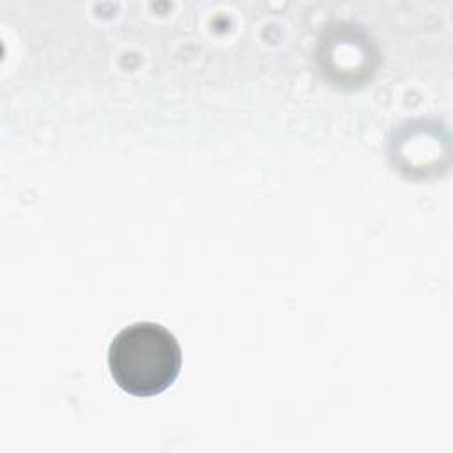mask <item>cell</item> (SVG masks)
<instances>
[{
    "instance_id": "1",
    "label": "cell",
    "mask_w": 453,
    "mask_h": 453,
    "mask_svg": "<svg viewBox=\"0 0 453 453\" xmlns=\"http://www.w3.org/2000/svg\"><path fill=\"white\" fill-rule=\"evenodd\" d=\"M182 365L175 336L154 322L124 327L110 343L108 366L120 389L133 396H156L168 389Z\"/></svg>"
}]
</instances>
